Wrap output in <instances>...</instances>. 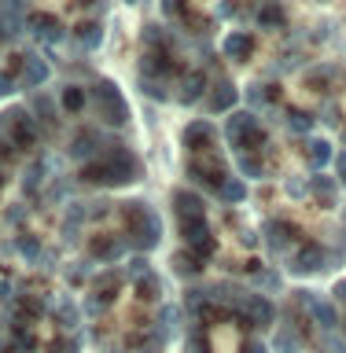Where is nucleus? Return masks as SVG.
Returning <instances> with one entry per match:
<instances>
[{
  "label": "nucleus",
  "mask_w": 346,
  "mask_h": 353,
  "mask_svg": "<svg viewBox=\"0 0 346 353\" xmlns=\"http://www.w3.org/2000/svg\"><path fill=\"white\" fill-rule=\"evenodd\" d=\"M229 55H247L251 52V37H229Z\"/></svg>",
  "instance_id": "nucleus-1"
},
{
  "label": "nucleus",
  "mask_w": 346,
  "mask_h": 353,
  "mask_svg": "<svg viewBox=\"0 0 346 353\" xmlns=\"http://www.w3.org/2000/svg\"><path fill=\"white\" fill-rule=\"evenodd\" d=\"M63 103H66V107H70V110H77V107H81V103H85V92H81V88H70V92H66V96H63Z\"/></svg>",
  "instance_id": "nucleus-2"
},
{
  "label": "nucleus",
  "mask_w": 346,
  "mask_h": 353,
  "mask_svg": "<svg viewBox=\"0 0 346 353\" xmlns=\"http://www.w3.org/2000/svg\"><path fill=\"white\" fill-rule=\"evenodd\" d=\"M247 353H265L262 346H247Z\"/></svg>",
  "instance_id": "nucleus-3"
}]
</instances>
